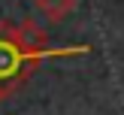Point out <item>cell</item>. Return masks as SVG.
I'll list each match as a JSON object with an SVG mask.
<instances>
[{"label": "cell", "instance_id": "1", "mask_svg": "<svg viewBox=\"0 0 124 115\" xmlns=\"http://www.w3.org/2000/svg\"><path fill=\"white\" fill-rule=\"evenodd\" d=\"M39 58H30L12 42V21H0V88L12 91L36 70Z\"/></svg>", "mask_w": 124, "mask_h": 115}, {"label": "cell", "instance_id": "2", "mask_svg": "<svg viewBox=\"0 0 124 115\" xmlns=\"http://www.w3.org/2000/svg\"><path fill=\"white\" fill-rule=\"evenodd\" d=\"M79 6V0H36V9L48 18V21H64L67 15H73Z\"/></svg>", "mask_w": 124, "mask_h": 115}]
</instances>
